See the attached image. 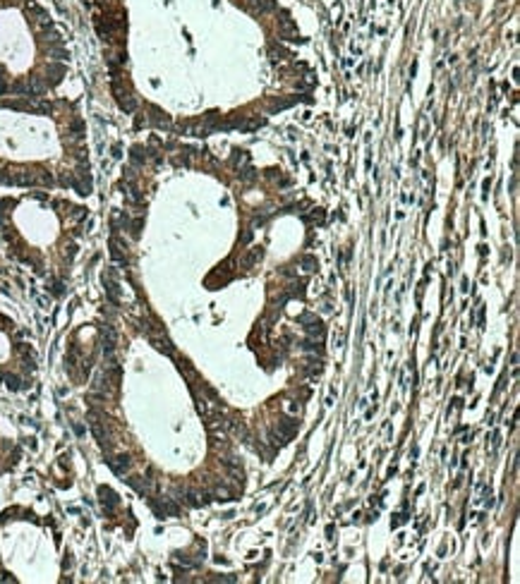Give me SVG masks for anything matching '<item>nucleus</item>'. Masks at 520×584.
<instances>
[{
    "mask_svg": "<svg viewBox=\"0 0 520 584\" xmlns=\"http://www.w3.org/2000/svg\"><path fill=\"white\" fill-rule=\"evenodd\" d=\"M304 330H307V335H312V338H324V333H326V328H324V321L321 319H316V316H312L309 319V326H304Z\"/></svg>",
    "mask_w": 520,
    "mask_h": 584,
    "instance_id": "nucleus-5",
    "label": "nucleus"
},
{
    "mask_svg": "<svg viewBox=\"0 0 520 584\" xmlns=\"http://www.w3.org/2000/svg\"><path fill=\"white\" fill-rule=\"evenodd\" d=\"M5 381H7V388H12V390L19 388V379L17 376H5Z\"/></svg>",
    "mask_w": 520,
    "mask_h": 584,
    "instance_id": "nucleus-7",
    "label": "nucleus"
},
{
    "mask_svg": "<svg viewBox=\"0 0 520 584\" xmlns=\"http://www.w3.org/2000/svg\"><path fill=\"white\" fill-rule=\"evenodd\" d=\"M98 501H101V505H103V510L106 513H113V508L120 503V498H118V493L110 489V486H98Z\"/></svg>",
    "mask_w": 520,
    "mask_h": 584,
    "instance_id": "nucleus-1",
    "label": "nucleus"
},
{
    "mask_svg": "<svg viewBox=\"0 0 520 584\" xmlns=\"http://www.w3.org/2000/svg\"><path fill=\"white\" fill-rule=\"evenodd\" d=\"M396 519H391V527H400L403 522H408V515H393Z\"/></svg>",
    "mask_w": 520,
    "mask_h": 584,
    "instance_id": "nucleus-8",
    "label": "nucleus"
},
{
    "mask_svg": "<svg viewBox=\"0 0 520 584\" xmlns=\"http://www.w3.org/2000/svg\"><path fill=\"white\" fill-rule=\"evenodd\" d=\"M225 429L235 436V438H242V441H249V431H247V424L242 419H228L225 421Z\"/></svg>",
    "mask_w": 520,
    "mask_h": 584,
    "instance_id": "nucleus-2",
    "label": "nucleus"
},
{
    "mask_svg": "<svg viewBox=\"0 0 520 584\" xmlns=\"http://www.w3.org/2000/svg\"><path fill=\"white\" fill-rule=\"evenodd\" d=\"M297 429H300V421H297V419H290V417H286V419L278 421V434L283 436L286 441H290L293 436L297 434Z\"/></svg>",
    "mask_w": 520,
    "mask_h": 584,
    "instance_id": "nucleus-3",
    "label": "nucleus"
},
{
    "mask_svg": "<svg viewBox=\"0 0 520 584\" xmlns=\"http://www.w3.org/2000/svg\"><path fill=\"white\" fill-rule=\"evenodd\" d=\"M499 446H501V434H499V431H494L492 434V453H496Z\"/></svg>",
    "mask_w": 520,
    "mask_h": 584,
    "instance_id": "nucleus-6",
    "label": "nucleus"
},
{
    "mask_svg": "<svg viewBox=\"0 0 520 584\" xmlns=\"http://www.w3.org/2000/svg\"><path fill=\"white\" fill-rule=\"evenodd\" d=\"M110 469L115 472V474H127L130 469H132V460H130V455H118L115 460H108Z\"/></svg>",
    "mask_w": 520,
    "mask_h": 584,
    "instance_id": "nucleus-4",
    "label": "nucleus"
},
{
    "mask_svg": "<svg viewBox=\"0 0 520 584\" xmlns=\"http://www.w3.org/2000/svg\"><path fill=\"white\" fill-rule=\"evenodd\" d=\"M74 434H79V436H82V434H84V426H79V424H74Z\"/></svg>",
    "mask_w": 520,
    "mask_h": 584,
    "instance_id": "nucleus-9",
    "label": "nucleus"
}]
</instances>
